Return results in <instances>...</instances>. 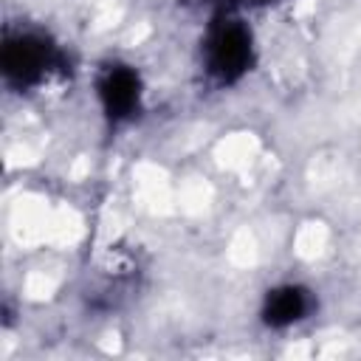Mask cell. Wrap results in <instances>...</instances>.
Here are the masks:
<instances>
[{"instance_id": "obj_1", "label": "cell", "mask_w": 361, "mask_h": 361, "mask_svg": "<svg viewBox=\"0 0 361 361\" xmlns=\"http://www.w3.org/2000/svg\"><path fill=\"white\" fill-rule=\"evenodd\" d=\"M206 65L217 82L240 79L251 65V34L237 20H223L212 28L206 42Z\"/></svg>"}, {"instance_id": "obj_2", "label": "cell", "mask_w": 361, "mask_h": 361, "mask_svg": "<svg viewBox=\"0 0 361 361\" xmlns=\"http://www.w3.org/2000/svg\"><path fill=\"white\" fill-rule=\"evenodd\" d=\"M51 65H54V48L42 37L20 34V37L6 39V48H3V71H6L8 82H14L20 87L37 85L48 73Z\"/></svg>"}, {"instance_id": "obj_3", "label": "cell", "mask_w": 361, "mask_h": 361, "mask_svg": "<svg viewBox=\"0 0 361 361\" xmlns=\"http://www.w3.org/2000/svg\"><path fill=\"white\" fill-rule=\"evenodd\" d=\"M99 96L104 104V113L113 121H124L138 110V99H141V82L138 73L124 68V65H113L102 82H99Z\"/></svg>"}, {"instance_id": "obj_4", "label": "cell", "mask_w": 361, "mask_h": 361, "mask_svg": "<svg viewBox=\"0 0 361 361\" xmlns=\"http://www.w3.org/2000/svg\"><path fill=\"white\" fill-rule=\"evenodd\" d=\"M307 310V296L302 288H293V285H285V288H276L268 293L265 299V307H262V319L265 324L271 327H288L293 322H299Z\"/></svg>"}, {"instance_id": "obj_5", "label": "cell", "mask_w": 361, "mask_h": 361, "mask_svg": "<svg viewBox=\"0 0 361 361\" xmlns=\"http://www.w3.org/2000/svg\"><path fill=\"white\" fill-rule=\"evenodd\" d=\"M248 3H257V6H265V3H274V0H248Z\"/></svg>"}]
</instances>
